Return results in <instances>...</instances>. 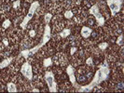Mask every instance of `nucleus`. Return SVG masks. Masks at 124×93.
I'll return each instance as SVG.
<instances>
[{
    "mask_svg": "<svg viewBox=\"0 0 124 93\" xmlns=\"http://www.w3.org/2000/svg\"><path fill=\"white\" fill-rule=\"evenodd\" d=\"M32 46V42L30 41H27V40H24L23 44H22V48H29Z\"/></svg>",
    "mask_w": 124,
    "mask_h": 93,
    "instance_id": "obj_23",
    "label": "nucleus"
},
{
    "mask_svg": "<svg viewBox=\"0 0 124 93\" xmlns=\"http://www.w3.org/2000/svg\"><path fill=\"white\" fill-rule=\"evenodd\" d=\"M74 0H64V2H63V7L65 8H67V9L72 7H74Z\"/></svg>",
    "mask_w": 124,
    "mask_h": 93,
    "instance_id": "obj_15",
    "label": "nucleus"
},
{
    "mask_svg": "<svg viewBox=\"0 0 124 93\" xmlns=\"http://www.w3.org/2000/svg\"><path fill=\"white\" fill-rule=\"evenodd\" d=\"M86 62H87V64L89 66H91L92 68H94V64H93V60L92 58H88L87 60H86Z\"/></svg>",
    "mask_w": 124,
    "mask_h": 93,
    "instance_id": "obj_25",
    "label": "nucleus"
},
{
    "mask_svg": "<svg viewBox=\"0 0 124 93\" xmlns=\"http://www.w3.org/2000/svg\"><path fill=\"white\" fill-rule=\"evenodd\" d=\"M66 73L68 74L69 80L70 82L73 84V85H76V76H75V69L73 66L71 65H68L67 68H66Z\"/></svg>",
    "mask_w": 124,
    "mask_h": 93,
    "instance_id": "obj_9",
    "label": "nucleus"
},
{
    "mask_svg": "<svg viewBox=\"0 0 124 93\" xmlns=\"http://www.w3.org/2000/svg\"><path fill=\"white\" fill-rule=\"evenodd\" d=\"M7 87H8V92H17V91H18L16 85H15L13 82H9V83L8 84Z\"/></svg>",
    "mask_w": 124,
    "mask_h": 93,
    "instance_id": "obj_13",
    "label": "nucleus"
},
{
    "mask_svg": "<svg viewBox=\"0 0 124 93\" xmlns=\"http://www.w3.org/2000/svg\"><path fill=\"white\" fill-rule=\"evenodd\" d=\"M52 1H58V0H52Z\"/></svg>",
    "mask_w": 124,
    "mask_h": 93,
    "instance_id": "obj_37",
    "label": "nucleus"
},
{
    "mask_svg": "<svg viewBox=\"0 0 124 93\" xmlns=\"http://www.w3.org/2000/svg\"><path fill=\"white\" fill-rule=\"evenodd\" d=\"M123 87H124L123 82H118L117 87H115V90H116V91H119V90L122 91V90H123Z\"/></svg>",
    "mask_w": 124,
    "mask_h": 93,
    "instance_id": "obj_20",
    "label": "nucleus"
},
{
    "mask_svg": "<svg viewBox=\"0 0 124 93\" xmlns=\"http://www.w3.org/2000/svg\"><path fill=\"white\" fill-rule=\"evenodd\" d=\"M63 26H64V21H58L54 23V29L55 31H60L61 29L63 28Z\"/></svg>",
    "mask_w": 124,
    "mask_h": 93,
    "instance_id": "obj_16",
    "label": "nucleus"
},
{
    "mask_svg": "<svg viewBox=\"0 0 124 93\" xmlns=\"http://www.w3.org/2000/svg\"><path fill=\"white\" fill-rule=\"evenodd\" d=\"M1 10H2L3 13L8 11V10H9V5H4V6L1 7Z\"/></svg>",
    "mask_w": 124,
    "mask_h": 93,
    "instance_id": "obj_27",
    "label": "nucleus"
},
{
    "mask_svg": "<svg viewBox=\"0 0 124 93\" xmlns=\"http://www.w3.org/2000/svg\"><path fill=\"white\" fill-rule=\"evenodd\" d=\"M21 72H22V74L24 76L25 78H27L28 80H32V78H33V70H32V66L31 64L29 63V62H25L22 65Z\"/></svg>",
    "mask_w": 124,
    "mask_h": 93,
    "instance_id": "obj_7",
    "label": "nucleus"
},
{
    "mask_svg": "<svg viewBox=\"0 0 124 93\" xmlns=\"http://www.w3.org/2000/svg\"><path fill=\"white\" fill-rule=\"evenodd\" d=\"M64 17L66 19H72L74 17V13L72 12V10H66L64 12Z\"/></svg>",
    "mask_w": 124,
    "mask_h": 93,
    "instance_id": "obj_19",
    "label": "nucleus"
},
{
    "mask_svg": "<svg viewBox=\"0 0 124 93\" xmlns=\"http://www.w3.org/2000/svg\"><path fill=\"white\" fill-rule=\"evenodd\" d=\"M10 21L9 20H6L4 22H3V24H2V27L4 28V29H7V28H8L9 26H10Z\"/></svg>",
    "mask_w": 124,
    "mask_h": 93,
    "instance_id": "obj_24",
    "label": "nucleus"
},
{
    "mask_svg": "<svg viewBox=\"0 0 124 93\" xmlns=\"http://www.w3.org/2000/svg\"><path fill=\"white\" fill-rule=\"evenodd\" d=\"M20 6H21V1H20V0H16V1L13 2L12 7L14 9H19V8H20Z\"/></svg>",
    "mask_w": 124,
    "mask_h": 93,
    "instance_id": "obj_21",
    "label": "nucleus"
},
{
    "mask_svg": "<svg viewBox=\"0 0 124 93\" xmlns=\"http://www.w3.org/2000/svg\"><path fill=\"white\" fill-rule=\"evenodd\" d=\"M109 68L108 66H106V65H102L101 67L99 68V70L96 72V74L93 77V81L87 85L85 87H80V89H78V92H90L91 90H93L94 87L96 86H98L101 82L105 81L108 77L109 75Z\"/></svg>",
    "mask_w": 124,
    "mask_h": 93,
    "instance_id": "obj_1",
    "label": "nucleus"
},
{
    "mask_svg": "<svg viewBox=\"0 0 124 93\" xmlns=\"http://www.w3.org/2000/svg\"><path fill=\"white\" fill-rule=\"evenodd\" d=\"M90 13L92 15H93V17L96 19L97 23H98L99 26H104V24H105V18L102 15V13L100 12L99 7L97 6V5L92 6L91 8H90Z\"/></svg>",
    "mask_w": 124,
    "mask_h": 93,
    "instance_id": "obj_6",
    "label": "nucleus"
},
{
    "mask_svg": "<svg viewBox=\"0 0 124 93\" xmlns=\"http://www.w3.org/2000/svg\"><path fill=\"white\" fill-rule=\"evenodd\" d=\"M2 42H3V44H4L5 47H8V40L7 39V37H3Z\"/></svg>",
    "mask_w": 124,
    "mask_h": 93,
    "instance_id": "obj_30",
    "label": "nucleus"
},
{
    "mask_svg": "<svg viewBox=\"0 0 124 93\" xmlns=\"http://www.w3.org/2000/svg\"><path fill=\"white\" fill-rule=\"evenodd\" d=\"M93 21H94V20H93V17H91V18H89L88 19V24H90V25H93V23H94V22H93Z\"/></svg>",
    "mask_w": 124,
    "mask_h": 93,
    "instance_id": "obj_32",
    "label": "nucleus"
},
{
    "mask_svg": "<svg viewBox=\"0 0 124 93\" xmlns=\"http://www.w3.org/2000/svg\"><path fill=\"white\" fill-rule=\"evenodd\" d=\"M45 80L46 83L48 84V87H49V90L50 92H57L58 89H57V84H56L55 77H54V74L51 72H46L45 74Z\"/></svg>",
    "mask_w": 124,
    "mask_h": 93,
    "instance_id": "obj_4",
    "label": "nucleus"
},
{
    "mask_svg": "<svg viewBox=\"0 0 124 93\" xmlns=\"http://www.w3.org/2000/svg\"><path fill=\"white\" fill-rule=\"evenodd\" d=\"M29 35H30V36L31 37H34L35 36H36V31L35 30H30V32H29Z\"/></svg>",
    "mask_w": 124,
    "mask_h": 93,
    "instance_id": "obj_33",
    "label": "nucleus"
},
{
    "mask_svg": "<svg viewBox=\"0 0 124 93\" xmlns=\"http://www.w3.org/2000/svg\"><path fill=\"white\" fill-rule=\"evenodd\" d=\"M93 91H95V92H97V91H99V92H104V91H105V89L101 87H97L94 90H93Z\"/></svg>",
    "mask_w": 124,
    "mask_h": 93,
    "instance_id": "obj_31",
    "label": "nucleus"
},
{
    "mask_svg": "<svg viewBox=\"0 0 124 93\" xmlns=\"http://www.w3.org/2000/svg\"><path fill=\"white\" fill-rule=\"evenodd\" d=\"M77 50H78L77 47H72V48H71V50H70V54H71V55H74L75 53L77 52Z\"/></svg>",
    "mask_w": 124,
    "mask_h": 93,
    "instance_id": "obj_29",
    "label": "nucleus"
},
{
    "mask_svg": "<svg viewBox=\"0 0 124 93\" xmlns=\"http://www.w3.org/2000/svg\"><path fill=\"white\" fill-rule=\"evenodd\" d=\"M12 60H13V58H6L3 62H0V69H3V68H5V67H8V66L11 63Z\"/></svg>",
    "mask_w": 124,
    "mask_h": 93,
    "instance_id": "obj_12",
    "label": "nucleus"
},
{
    "mask_svg": "<svg viewBox=\"0 0 124 93\" xmlns=\"http://www.w3.org/2000/svg\"><path fill=\"white\" fill-rule=\"evenodd\" d=\"M52 19V15L50 14V13H47V14H45V16H44V21H45V22H46V24H49L50 21V20Z\"/></svg>",
    "mask_w": 124,
    "mask_h": 93,
    "instance_id": "obj_18",
    "label": "nucleus"
},
{
    "mask_svg": "<svg viewBox=\"0 0 124 93\" xmlns=\"http://www.w3.org/2000/svg\"><path fill=\"white\" fill-rule=\"evenodd\" d=\"M117 44H118V46H121V47H123V36H122V35H120V36L118 37Z\"/></svg>",
    "mask_w": 124,
    "mask_h": 93,
    "instance_id": "obj_22",
    "label": "nucleus"
},
{
    "mask_svg": "<svg viewBox=\"0 0 124 93\" xmlns=\"http://www.w3.org/2000/svg\"><path fill=\"white\" fill-rule=\"evenodd\" d=\"M92 33H93V30L91 28L87 27V26H83L82 29H81V36L84 38H88L92 35Z\"/></svg>",
    "mask_w": 124,
    "mask_h": 93,
    "instance_id": "obj_11",
    "label": "nucleus"
},
{
    "mask_svg": "<svg viewBox=\"0 0 124 93\" xmlns=\"http://www.w3.org/2000/svg\"><path fill=\"white\" fill-rule=\"evenodd\" d=\"M107 46H108V44L106 43V42H105V43H101V44H99V45H98L99 49H100V50H102L103 51H104V50H106V49L107 48Z\"/></svg>",
    "mask_w": 124,
    "mask_h": 93,
    "instance_id": "obj_26",
    "label": "nucleus"
},
{
    "mask_svg": "<svg viewBox=\"0 0 124 93\" xmlns=\"http://www.w3.org/2000/svg\"><path fill=\"white\" fill-rule=\"evenodd\" d=\"M26 1H28V2H31L32 0H26Z\"/></svg>",
    "mask_w": 124,
    "mask_h": 93,
    "instance_id": "obj_35",
    "label": "nucleus"
},
{
    "mask_svg": "<svg viewBox=\"0 0 124 93\" xmlns=\"http://www.w3.org/2000/svg\"><path fill=\"white\" fill-rule=\"evenodd\" d=\"M32 91H33V92H38V91H39V89H37V88H34Z\"/></svg>",
    "mask_w": 124,
    "mask_h": 93,
    "instance_id": "obj_34",
    "label": "nucleus"
},
{
    "mask_svg": "<svg viewBox=\"0 0 124 93\" xmlns=\"http://www.w3.org/2000/svg\"><path fill=\"white\" fill-rule=\"evenodd\" d=\"M50 37H51V35H50V27L49 24H46L45 28H44L43 36H42V39H41L40 43L38 44L37 46H36V47H34L33 49L29 50V54H30V56L35 55L37 52H38V50H40L44 45H46V43H48L50 41Z\"/></svg>",
    "mask_w": 124,
    "mask_h": 93,
    "instance_id": "obj_2",
    "label": "nucleus"
},
{
    "mask_svg": "<svg viewBox=\"0 0 124 93\" xmlns=\"http://www.w3.org/2000/svg\"><path fill=\"white\" fill-rule=\"evenodd\" d=\"M39 7V3L37 2V1H35V2H33L31 4V6L29 7V10H28V13H27V15L25 16L23 20V21L21 22V28L23 29V30H25L26 29V27H27V24H28V22H29V21L33 18V16H34V14L35 12L37 11V7Z\"/></svg>",
    "mask_w": 124,
    "mask_h": 93,
    "instance_id": "obj_3",
    "label": "nucleus"
},
{
    "mask_svg": "<svg viewBox=\"0 0 124 93\" xmlns=\"http://www.w3.org/2000/svg\"><path fill=\"white\" fill-rule=\"evenodd\" d=\"M71 34V30L69 28H65V29H62V31L59 34L60 37H62V38H65V37H68Z\"/></svg>",
    "mask_w": 124,
    "mask_h": 93,
    "instance_id": "obj_14",
    "label": "nucleus"
},
{
    "mask_svg": "<svg viewBox=\"0 0 124 93\" xmlns=\"http://www.w3.org/2000/svg\"><path fill=\"white\" fill-rule=\"evenodd\" d=\"M106 3H107V5H108L109 8H110L112 16L114 17V16L117 15V13L120 11L123 0H107Z\"/></svg>",
    "mask_w": 124,
    "mask_h": 93,
    "instance_id": "obj_5",
    "label": "nucleus"
},
{
    "mask_svg": "<svg viewBox=\"0 0 124 93\" xmlns=\"http://www.w3.org/2000/svg\"><path fill=\"white\" fill-rule=\"evenodd\" d=\"M69 42H70V45H71L72 47H77V46H78L79 43H80V36H78V35L71 36Z\"/></svg>",
    "mask_w": 124,
    "mask_h": 93,
    "instance_id": "obj_10",
    "label": "nucleus"
},
{
    "mask_svg": "<svg viewBox=\"0 0 124 93\" xmlns=\"http://www.w3.org/2000/svg\"><path fill=\"white\" fill-rule=\"evenodd\" d=\"M43 65H44V67H46V68H48V67L51 66V65H52V60H51L50 58L45 59L43 62Z\"/></svg>",
    "mask_w": 124,
    "mask_h": 93,
    "instance_id": "obj_17",
    "label": "nucleus"
},
{
    "mask_svg": "<svg viewBox=\"0 0 124 93\" xmlns=\"http://www.w3.org/2000/svg\"><path fill=\"white\" fill-rule=\"evenodd\" d=\"M93 0H85V5L89 7H91V6L93 5Z\"/></svg>",
    "mask_w": 124,
    "mask_h": 93,
    "instance_id": "obj_28",
    "label": "nucleus"
},
{
    "mask_svg": "<svg viewBox=\"0 0 124 93\" xmlns=\"http://www.w3.org/2000/svg\"><path fill=\"white\" fill-rule=\"evenodd\" d=\"M54 62H55L56 64H61L62 66H63V65H65L67 63V59L64 56V54L59 52V53H57L54 56Z\"/></svg>",
    "mask_w": 124,
    "mask_h": 93,
    "instance_id": "obj_8",
    "label": "nucleus"
},
{
    "mask_svg": "<svg viewBox=\"0 0 124 93\" xmlns=\"http://www.w3.org/2000/svg\"><path fill=\"white\" fill-rule=\"evenodd\" d=\"M0 10H1V5H0Z\"/></svg>",
    "mask_w": 124,
    "mask_h": 93,
    "instance_id": "obj_36",
    "label": "nucleus"
}]
</instances>
